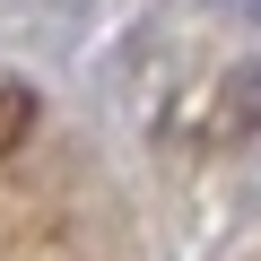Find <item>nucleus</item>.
<instances>
[{"instance_id":"obj_1","label":"nucleus","mask_w":261,"mask_h":261,"mask_svg":"<svg viewBox=\"0 0 261 261\" xmlns=\"http://www.w3.org/2000/svg\"><path fill=\"white\" fill-rule=\"evenodd\" d=\"M218 105H226V130H244V140H261V61H244V70H226V87H218Z\"/></svg>"},{"instance_id":"obj_2","label":"nucleus","mask_w":261,"mask_h":261,"mask_svg":"<svg viewBox=\"0 0 261 261\" xmlns=\"http://www.w3.org/2000/svg\"><path fill=\"white\" fill-rule=\"evenodd\" d=\"M27 130H35V87H27L18 70H0V157H18Z\"/></svg>"}]
</instances>
